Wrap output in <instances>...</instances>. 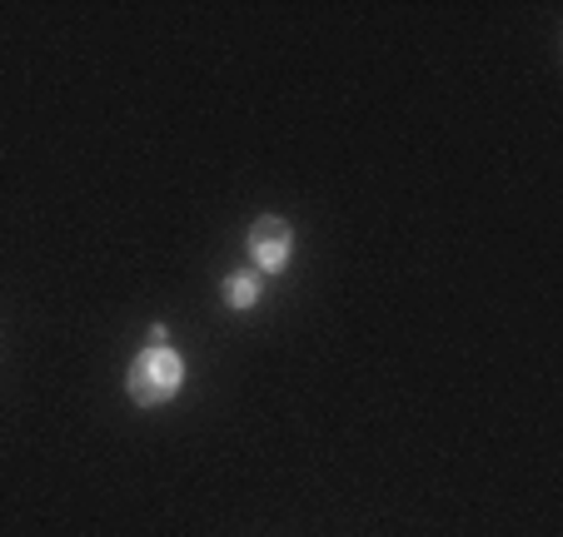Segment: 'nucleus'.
Here are the masks:
<instances>
[{
	"instance_id": "nucleus-1",
	"label": "nucleus",
	"mask_w": 563,
	"mask_h": 537,
	"mask_svg": "<svg viewBox=\"0 0 563 537\" xmlns=\"http://www.w3.org/2000/svg\"><path fill=\"white\" fill-rule=\"evenodd\" d=\"M125 383H130V399L145 403V409H155V403H170L175 393H180L185 363H180V354H175L170 344H150L145 354H135Z\"/></svg>"
},
{
	"instance_id": "nucleus-2",
	"label": "nucleus",
	"mask_w": 563,
	"mask_h": 537,
	"mask_svg": "<svg viewBox=\"0 0 563 537\" xmlns=\"http://www.w3.org/2000/svg\"><path fill=\"white\" fill-rule=\"evenodd\" d=\"M289 249H295V230H289L285 220H275V214L255 220V230H250V259H255L260 269H285Z\"/></svg>"
},
{
	"instance_id": "nucleus-3",
	"label": "nucleus",
	"mask_w": 563,
	"mask_h": 537,
	"mask_svg": "<svg viewBox=\"0 0 563 537\" xmlns=\"http://www.w3.org/2000/svg\"><path fill=\"white\" fill-rule=\"evenodd\" d=\"M260 299V275H230L224 279V304L230 309H250Z\"/></svg>"
}]
</instances>
